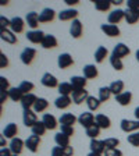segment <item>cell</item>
<instances>
[{"mask_svg": "<svg viewBox=\"0 0 139 156\" xmlns=\"http://www.w3.org/2000/svg\"><path fill=\"white\" fill-rule=\"evenodd\" d=\"M9 81H7V78L4 77H0V91H9Z\"/></svg>", "mask_w": 139, "mask_h": 156, "instance_id": "50", "label": "cell"}, {"mask_svg": "<svg viewBox=\"0 0 139 156\" xmlns=\"http://www.w3.org/2000/svg\"><path fill=\"white\" fill-rule=\"evenodd\" d=\"M88 156H103V155H99V153H93V152H91Z\"/></svg>", "mask_w": 139, "mask_h": 156, "instance_id": "60", "label": "cell"}, {"mask_svg": "<svg viewBox=\"0 0 139 156\" xmlns=\"http://www.w3.org/2000/svg\"><path fill=\"white\" fill-rule=\"evenodd\" d=\"M60 133L64 134V135H67V136H71V135H74V127H71V126H61V127H60Z\"/></svg>", "mask_w": 139, "mask_h": 156, "instance_id": "47", "label": "cell"}, {"mask_svg": "<svg viewBox=\"0 0 139 156\" xmlns=\"http://www.w3.org/2000/svg\"><path fill=\"white\" fill-rule=\"evenodd\" d=\"M7 98H9V91H0V103H4Z\"/></svg>", "mask_w": 139, "mask_h": 156, "instance_id": "56", "label": "cell"}, {"mask_svg": "<svg viewBox=\"0 0 139 156\" xmlns=\"http://www.w3.org/2000/svg\"><path fill=\"white\" fill-rule=\"evenodd\" d=\"M89 98V95H88V91L86 89H75L74 92H72V102H74L75 105H81L84 103V102H86V99Z\"/></svg>", "mask_w": 139, "mask_h": 156, "instance_id": "9", "label": "cell"}, {"mask_svg": "<svg viewBox=\"0 0 139 156\" xmlns=\"http://www.w3.org/2000/svg\"><path fill=\"white\" fill-rule=\"evenodd\" d=\"M42 121L45 124L46 130H54L56 127H57V120H56V117L50 113H45L42 117Z\"/></svg>", "mask_w": 139, "mask_h": 156, "instance_id": "19", "label": "cell"}, {"mask_svg": "<svg viewBox=\"0 0 139 156\" xmlns=\"http://www.w3.org/2000/svg\"><path fill=\"white\" fill-rule=\"evenodd\" d=\"M7 66H9V58H7L6 56L2 53V55H0V67H2V68H6Z\"/></svg>", "mask_w": 139, "mask_h": 156, "instance_id": "53", "label": "cell"}, {"mask_svg": "<svg viewBox=\"0 0 139 156\" xmlns=\"http://www.w3.org/2000/svg\"><path fill=\"white\" fill-rule=\"evenodd\" d=\"M116 101L118 102V105H121V106H128V105L131 103V101H132V94H131L130 91H128V92H123V94L117 95Z\"/></svg>", "mask_w": 139, "mask_h": 156, "instance_id": "25", "label": "cell"}, {"mask_svg": "<svg viewBox=\"0 0 139 156\" xmlns=\"http://www.w3.org/2000/svg\"><path fill=\"white\" fill-rule=\"evenodd\" d=\"M9 98L14 102H21V99L24 98V94L21 92L19 88H10L9 89Z\"/></svg>", "mask_w": 139, "mask_h": 156, "instance_id": "36", "label": "cell"}, {"mask_svg": "<svg viewBox=\"0 0 139 156\" xmlns=\"http://www.w3.org/2000/svg\"><path fill=\"white\" fill-rule=\"evenodd\" d=\"M11 25V20H7L6 17H0V31H4L7 29V27Z\"/></svg>", "mask_w": 139, "mask_h": 156, "instance_id": "48", "label": "cell"}, {"mask_svg": "<svg viewBox=\"0 0 139 156\" xmlns=\"http://www.w3.org/2000/svg\"><path fill=\"white\" fill-rule=\"evenodd\" d=\"M23 120L26 127H31V128H32V127L38 123V117H36L35 110H31V109H29V110H24Z\"/></svg>", "mask_w": 139, "mask_h": 156, "instance_id": "3", "label": "cell"}, {"mask_svg": "<svg viewBox=\"0 0 139 156\" xmlns=\"http://www.w3.org/2000/svg\"><path fill=\"white\" fill-rule=\"evenodd\" d=\"M78 123L81 124L85 128H89L95 124V116L91 113V112H84L81 113V116L78 117Z\"/></svg>", "mask_w": 139, "mask_h": 156, "instance_id": "2", "label": "cell"}, {"mask_svg": "<svg viewBox=\"0 0 139 156\" xmlns=\"http://www.w3.org/2000/svg\"><path fill=\"white\" fill-rule=\"evenodd\" d=\"M63 152H64V156H72L74 155L72 146H65V148H63Z\"/></svg>", "mask_w": 139, "mask_h": 156, "instance_id": "54", "label": "cell"}, {"mask_svg": "<svg viewBox=\"0 0 139 156\" xmlns=\"http://www.w3.org/2000/svg\"><path fill=\"white\" fill-rule=\"evenodd\" d=\"M82 29H84V27H82L81 21H79V20H74V21L71 23V27H70V35L75 39L81 38Z\"/></svg>", "mask_w": 139, "mask_h": 156, "instance_id": "13", "label": "cell"}, {"mask_svg": "<svg viewBox=\"0 0 139 156\" xmlns=\"http://www.w3.org/2000/svg\"><path fill=\"white\" fill-rule=\"evenodd\" d=\"M102 102L99 101V98H95V96H89L86 99V105L89 107V110H97L99 106H100Z\"/></svg>", "mask_w": 139, "mask_h": 156, "instance_id": "42", "label": "cell"}, {"mask_svg": "<svg viewBox=\"0 0 139 156\" xmlns=\"http://www.w3.org/2000/svg\"><path fill=\"white\" fill-rule=\"evenodd\" d=\"M111 55H114L118 58H123V57H125V56L130 55V48H128L127 45H124V43H117V45L114 46Z\"/></svg>", "mask_w": 139, "mask_h": 156, "instance_id": "15", "label": "cell"}, {"mask_svg": "<svg viewBox=\"0 0 139 156\" xmlns=\"http://www.w3.org/2000/svg\"><path fill=\"white\" fill-rule=\"evenodd\" d=\"M39 144H40V136L38 135H29L25 141V146L28 148V151H31L32 153H35L39 148Z\"/></svg>", "mask_w": 139, "mask_h": 156, "instance_id": "10", "label": "cell"}, {"mask_svg": "<svg viewBox=\"0 0 139 156\" xmlns=\"http://www.w3.org/2000/svg\"><path fill=\"white\" fill-rule=\"evenodd\" d=\"M31 130H32V134H33V135L40 136V135H43V134L46 133V127H45V124H43V121L40 120V121H38V123H36L35 126L31 128Z\"/></svg>", "mask_w": 139, "mask_h": 156, "instance_id": "41", "label": "cell"}, {"mask_svg": "<svg viewBox=\"0 0 139 156\" xmlns=\"http://www.w3.org/2000/svg\"><path fill=\"white\" fill-rule=\"evenodd\" d=\"M57 88H58L60 95H63V96H70V95H72V92H74V88H72V85L70 84V82H61Z\"/></svg>", "mask_w": 139, "mask_h": 156, "instance_id": "32", "label": "cell"}, {"mask_svg": "<svg viewBox=\"0 0 139 156\" xmlns=\"http://www.w3.org/2000/svg\"><path fill=\"white\" fill-rule=\"evenodd\" d=\"M123 18H125V11H124V10H121V9H116V10H113V11L109 14L107 21H109V24L116 25V24H118Z\"/></svg>", "mask_w": 139, "mask_h": 156, "instance_id": "4", "label": "cell"}, {"mask_svg": "<svg viewBox=\"0 0 139 156\" xmlns=\"http://www.w3.org/2000/svg\"><path fill=\"white\" fill-rule=\"evenodd\" d=\"M95 123L100 127V128H104V130H106V128H110V126H111V120L106 114H102V113L95 116Z\"/></svg>", "mask_w": 139, "mask_h": 156, "instance_id": "21", "label": "cell"}, {"mask_svg": "<svg viewBox=\"0 0 139 156\" xmlns=\"http://www.w3.org/2000/svg\"><path fill=\"white\" fill-rule=\"evenodd\" d=\"M36 101H38V98H36V95H33V94L24 95V98L21 99V106H23L24 110H29L31 107L35 106Z\"/></svg>", "mask_w": 139, "mask_h": 156, "instance_id": "11", "label": "cell"}, {"mask_svg": "<svg viewBox=\"0 0 139 156\" xmlns=\"http://www.w3.org/2000/svg\"><path fill=\"white\" fill-rule=\"evenodd\" d=\"M17 133H18V128H17V124H14V123L7 124V126L3 128L4 138H11V140H13V138H16Z\"/></svg>", "mask_w": 139, "mask_h": 156, "instance_id": "23", "label": "cell"}, {"mask_svg": "<svg viewBox=\"0 0 139 156\" xmlns=\"http://www.w3.org/2000/svg\"><path fill=\"white\" fill-rule=\"evenodd\" d=\"M110 91H111V94H114L116 96H117V95H120V94H123V91H124V82L121 81V80H117V81L111 82V84H110Z\"/></svg>", "mask_w": 139, "mask_h": 156, "instance_id": "37", "label": "cell"}, {"mask_svg": "<svg viewBox=\"0 0 139 156\" xmlns=\"http://www.w3.org/2000/svg\"><path fill=\"white\" fill-rule=\"evenodd\" d=\"M127 9L139 10V0H128V2H127Z\"/></svg>", "mask_w": 139, "mask_h": 156, "instance_id": "49", "label": "cell"}, {"mask_svg": "<svg viewBox=\"0 0 139 156\" xmlns=\"http://www.w3.org/2000/svg\"><path fill=\"white\" fill-rule=\"evenodd\" d=\"M36 56V50L33 48H25L23 50V53H21V62L24 63V64H31V63L33 62V58H35Z\"/></svg>", "mask_w": 139, "mask_h": 156, "instance_id": "7", "label": "cell"}, {"mask_svg": "<svg viewBox=\"0 0 139 156\" xmlns=\"http://www.w3.org/2000/svg\"><path fill=\"white\" fill-rule=\"evenodd\" d=\"M25 21H26L29 28H32V31H35L39 25V14L35 13V11H31V13L26 14Z\"/></svg>", "mask_w": 139, "mask_h": 156, "instance_id": "20", "label": "cell"}, {"mask_svg": "<svg viewBox=\"0 0 139 156\" xmlns=\"http://www.w3.org/2000/svg\"><path fill=\"white\" fill-rule=\"evenodd\" d=\"M47 107H49V102L45 98H38V101H36L35 106H33V110H35V113H42Z\"/></svg>", "mask_w": 139, "mask_h": 156, "instance_id": "34", "label": "cell"}, {"mask_svg": "<svg viewBox=\"0 0 139 156\" xmlns=\"http://www.w3.org/2000/svg\"><path fill=\"white\" fill-rule=\"evenodd\" d=\"M111 96V91L110 87H102L99 89V101L100 102H107Z\"/></svg>", "mask_w": 139, "mask_h": 156, "instance_id": "39", "label": "cell"}, {"mask_svg": "<svg viewBox=\"0 0 139 156\" xmlns=\"http://www.w3.org/2000/svg\"><path fill=\"white\" fill-rule=\"evenodd\" d=\"M57 64H58V67L61 68V70H64V68H68L70 66L74 64L72 56L70 55V53H61V55L58 56V58H57Z\"/></svg>", "mask_w": 139, "mask_h": 156, "instance_id": "8", "label": "cell"}, {"mask_svg": "<svg viewBox=\"0 0 139 156\" xmlns=\"http://www.w3.org/2000/svg\"><path fill=\"white\" fill-rule=\"evenodd\" d=\"M70 84L72 85L74 91H75V89H84L85 85H86V78H85V77H79V75H75V77H71Z\"/></svg>", "mask_w": 139, "mask_h": 156, "instance_id": "26", "label": "cell"}, {"mask_svg": "<svg viewBox=\"0 0 139 156\" xmlns=\"http://www.w3.org/2000/svg\"><path fill=\"white\" fill-rule=\"evenodd\" d=\"M71 102H72V98L60 95V96L54 101V106L57 107V109H67V107L71 105Z\"/></svg>", "mask_w": 139, "mask_h": 156, "instance_id": "24", "label": "cell"}, {"mask_svg": "<svg viewBox=\"0 0 139 156\" xmlns=\"http://www.w3.org/2000/svg\"><path fill=\"white\" fill-rule=\"evenodd\" d=\"M110 64L113 66V68L117 70V71H121V70L124 68V64H123V62H121V58L116 57L114 55L110 56Z\"/></svg>", "mask_w": 139, "mask_h": 156, "instance_id": "45", "label": "cell"}, {"mask_svg": "<svg viewBox=\"0 0 139 156\" xmlns=\"http://www.w3.org/2000/svg\"><path fill=\"white\" fill-rule=\"evenodd\" d=\"M52 156H64V152H63L61 146H54L52 149Z\"/></svg>", "mask_w": 139, "mask_h": 156, "instance_id": "52", "label": "cell"}, {"mask_svg": "<svg viewBox=\"0 0 139 156\" xmlns=\"http://www.w3.org/2000/svg\"><path fill=\"white\" fill-rule=\"evenodd\" d=\"M58 121H60L61 126H71L72 127L75 124V121H78V119L72 113H64L61 117H60Z\"/></svg>", "mask_w": 139, "mask_h": 156, "instance_id": "28", "label": "cell"}, {"mask_svg": "<svg viewBox=\"0 0 139 156\" xmlns=\"http://www.w3.org/2000/svg\"><path fill=\"white\" fill-rule=\"evenodd\" d=\"M127 140H128V142H130L132 146H139V131L130 134Z\"/></svg>", "mask_w": 139, "mask_h": 156, "instance_id": "46", "label": "cell"}, {"mask_svg": "<svg viewBox=\"0 0 139 156\" xmlns=\"http://www.w3.org/2000/svg\"><path fill=\"white\" fill-rule=\"evenodd\" d=\"M134 114H135L136 120H139V106H138V107H136V109H135V113H134Z\"/></svg>", "mask_w": 139, "mask_h": 156, "instance_id": "58", "label": "cell"}, {"mask_svg": "<svg viewBox=\"0 0 139 156\" xmlns=\"http://www.w3.org/2000/svg\"><path fill=\"white\" fill-rule=\"evenodd\" d=\"M103 156H123V152L120 149H110V151H106Z\"/></svg>", "mask_w": 139, "mask_h": 156, "instance_id": "51", "label": "cell"}, {"mask_svg": "<svg viewBox=\"0 0 139 156\" xmlns=\"http://www.w3.org/2000/svg\"><path fill=\"white\" fill-rule=\"evenodd\" d=\"M104 145H106V151L117 149V146L120 145V140H117V138H106Z\"/></svg>", "mask_w": 139, "mask_h": 156, "instance_id": "44", "label": "cell"}, {"mask_svg": "<svg viewBox=\"0 0 139 156\" xmlns=\"http://www.w3.org/2000/svg\"><path fill=\"white\" fill-rule=\"evenodd\" d=\"M110 6H111V2H109V0H96L95 2V9L97 11H107L110 9Z\"/></svg>", "mask_w": 139, "mask_h": 156, "instance_id": "40", "label": "cell"}, {"mask_svg": "<svg viewBox=\"0 0 139 156\" xmlns=\"http://www.w3.org/2000/svg\"><path fill=\"white\" fill-rule=\"evenodd\" d=\"M107 55H109L107 48H104V46H99V48L96 49V52H95V60H96V63H102L104 58L107 57Z\"/></svg>", "mask_w": 139, "mask_h": 156, "instance_id": "35", "label": "cell"}, {"mask_svg": "<svg viewBox=\"0 0 139 156\" xmlns=\"http://www.w3.org/2000/svg\"><path fill=\"white\" fill-rule=\"evenodd\" d=\"M13 153H11V151H10V148H2L0 149V156H11Z\"/></svg>", "mask_w": 139, "mask_h": 156, "instance_id": "55", "label": "cell"}, {"mask_svg": "<svg viewBox=\"0 0 139 156\" xmlns=\"http://www.w3.org/2000/svg\"><path fill=\"white\" fill-rule=\"evenodd\" d=\"M77 16H78V11L74 9H65V10H61L60 13H58V18L60 21H74L77 20Z\"/></svg>", "mask_w": 139, "mask_h": 156, "instance_id": "12", "label": "cell"}, {"mask_svg": "<svg viewBox=\"0 0 139 156\" xmlns=\"http://www.w3.org/2000/svg\"><path fill=\"white\" fill-rule=\"evenodd\" d=\"M24 145H25V142H24L21 138H18V136H16V138H13V140L10 141V151H11V153L13 155H19V153L23 152L24 149Z\"/></svg>", "mask_w": 139, "mask_h": 156, "instance_id": "6", "label": "cell"}, {"mask_svg": "<svg viewBox=\"0 0 139 156\" xmlns=\"http://www.w3.org/2000/svg\"><path fill=\"white\" fill-rule=\"evenodd\" d=\"M139 20V10H130L127 9L125 11V21L128 24H135Z\"/></svg>", "mask_w": 139, "mask_h": 156, "instance_id": "31", "label": "cell"}, {"mask_svg": "<svg viewBox=\"0 0 139 156\" xmlns=\"http://www.w3.org/2000/svg\"><path fill=\"white\" fill-rule=\"evenodd\" d=\"M54 141L57 144V146H61V148H65V146H70V136L64 135L61 133H57L54 135Z\"/></svg>", "mask_w": 139, "mask_h": 156, "instance_id": "33", "label": "cell"}, {"mask_svg": "<svg viewBox=\"0 0 139 156\" xmlns=\"http://www.w3.org/2000/svg\"><path fill=\"white\" fill-rule=\"evenodd\" d=\"M11 156H18V155H11Z\"/></svg>", "mask_w": 139, "mask_h": 156, "instance_id": "62", "label": "cell"}, {"mask_svg": "<svg viewBox=\"0 0 139 156\" xmlns=\"http://www.w3.org/2000/svg\"><path fill=\"white\" fill-rule=\"evenodd\" d=\"M40 45L45 49H53L57 46V39H56L54 35H45V39H43V42Z\"/></svg>", "mask_w": 139, "mask_h": 156, "instance_id": "30", "label": "cell"}, {"mask_svg": "<svg viewBox=\"0 0 139 156\" xmlns=\"http://www.w3.org/2000/svg\"><path fill=\"white\" fill-rule=\"evenodd\" d=\"M0 38L2 41L7 43H16L17 42V36L13 31H9V29H4V31H0Z\"/></svg>", "mask_w": 139, "mask_h": 156, "instance_id": "29", "label": "cell"}, {"mask_svg": "<svg viewBox=\"0 0 139 156\" xmlns=\"http://www.w3.org/2000/svg\"><path fill=\"white\" fill-rule=\"evenodd\" d=\"M26 39L31 43H42L45 39V32L40 29H35V31H29L26 32Z\"/></svg>", "mask_w": 139, "mask_h": 156, "instance_id": "5", "label": "cell"}, {"mask_svg": "<svg viewBox=\"0 0 139 156\" xmlns=\"http://www.w3.org/2000/svg\"><path fill=\"white\" fill-rule=\"evenodd\" d=\"M100 28H102V31H103L107 36H110V38H114V36L120 35V28L117 25H113V24H102Z\"/></svg>", "mask_w": 139, "mask_h": 156, "instance_id": "17", "label": "cell"}, {"mask_svg": "<svg viewBox=\"0 0 139 156\" xmlns=\"http://www.w3.org/2000/svg\"><path fill=\"white\" fill-rule=\"evenodd\" d=\"M40 82H42L43 87H47V88H56V87H58V85H60V84H58V81H57V78H56L53 74H50V73L43 74Z\"/></svg>", "mask_w": 139, "mask_h": 156, "instance_id": "14", "label": "cell"}, {"mask_svg": "<svg viewBox=\"0 0 139 156\" xmlns=\"http://www.w3.org/2000/svg\"><path fill=\"white\" fill-rule=\"evenodd\" d=\"M123 2L121 0H114V2H111V4H116V6H118V4H121Z\"/></svg>", "mask_w": 139, "mask_h": 156, "instance_id": "59", "label": "cell"}, {"mask_svg": "<svg viewBox=\"0 0 139 156\" xmlns=\"http://www.w3.org/2000/svg\"><path fill=\"white\" fill-rule=\"evenodd\" d=\"M19 89H21V92H23L24 95H28V94H32L31 91H33V88H35V85L32 84L31 81H23L21 84H19Z\"/></svg>", "mask_w": 139, "mask_h": 156, "instance_id": "43", "label": "cell"}, {"mask_svg": "<svg viewBox=\"0 0 139 156\" xmlns=\"http://www.w3.org/2000/svg\"><path fill=\"white\" fill-rule=\"evenodd\" d=\"M120 127L124 133H136V131H139V120H127V119H124V120H121Z\"/></svg>", "mask_w": 139, "mask_h": 156, "instance_id": "1", "label": "cell"}, {"mask_svg": "<svg viewBox=\"0 0 139 156\" xmlns=\"http://www.w3.org/2000/svg\"><path fill=\"white\" fill-rule=\"evenodd\" d=\"M56 17V11L53 9H43L42 13L39 14V23H50Z\"/></svg>", "mask_w": 139, "mask_h": 156, "instance_id": "16", "label": "cell"}, {"mask_svg": "<svg viewBox=\"0 0 139 156\" xmlns=\"http://www.w3.org/2000/svg\"><path fill=\"white\" fill-rule=\"evenodd\" d=\"M136 60H138V62H139V49H138V50H136Z\"/></svg>", "mask_w": 139, "mask_h": 156, "instance_id": "61", "label": "cell"}, {"mask_svg": "<svg viewBox=\"0 0 139 156\" xmlns=\"http://www.w3.org/2000/svg\"><path fill=\"white\" fill-rule=\"evenodd\" d=\"M65 3L68 6H75V4H78V0H65Z\"/></svg>", "mask_w": 139, "mask_h": 156, "instance_id": "57", "label": "cell"}, {"mask_svg": "<svg viewBox=\"0 0 139 156\" xmlns=\"http://www.w3.org/2000/svg\"><path fill=\"white\" fill-rule=\"evenodd\" d=\"M84 77L86 78V80H92V78H96L97 77V68H96V66H93V64H86L84 67Z\"/></svg>", "mask_w": 139, "mask_h": 156, "instance_id": "27", "label": "cell"}, {"mask_svg": "<svg viewBox=\"0 0 139 156\" xmlns=\"http://www.w3.org/2000/svg\"><path fill=\"white\" fill-rule=\"evenodd\" d=\"M24 20L21 18V17H14V18H11V25H10V28H11V31H13L14 34H19L24 31Z\"/></svg>", "mask_w": 139, "mask_h": 156, "instance_id": "22", "label": "cell"}, {"mask_svg": "<svg viewBox=\"0 0 139 156\" xmlns=\"http://www.w3.org/2000/svg\"><path fill=\"white\" fill-rule=\"evenodd\" d=\"M100 130H102L100 127H99L96 123H95L92 127L86 128V135L89 136V138H92V140H96L97 136L100 135Z\"/></svg>", "mask_w": 139, "mask_h": 156, "instance_id": "38", "label": "cell"}, {"mask_svg": "<svg viewBox=\"0 0 139 156\" xmlns=\"http://www.w3.org/2000/svg\"><path fill=\"white\" fill-rule=\"evenodd\" d=\"M91 152L93 153H99V155H103L106 152V145H104V141H99V140H92L91 141Z\"/></svg>", "mask_w": 139, "mask_h": 156, "instance_id": "18", "label": "cell"}]
</instances>
